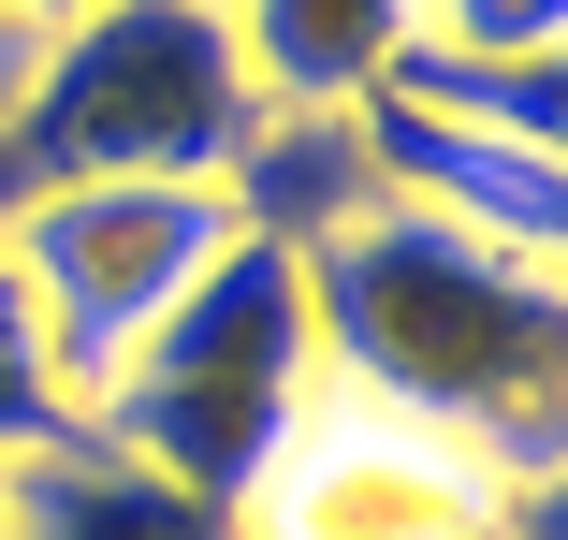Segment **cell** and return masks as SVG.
<instances>
[{
	"mask_svg": "<svg viewBox=\"0 0 568 540\" xmlns=\"http://www.w3.org/2000/svg\"><path fill=\"white\" fill-rule=\"evenodd\" d=\"M292 263H306V337H321L335 394L467 439L496 482L554 468V409H568V278L554 263H510L379 190L306 220Z\"/></svg>",
	"mask_w": 568,
	"mask_h": 540,
	"instance_id": "cell-1",
	"label": "cell"
},
{
	"mask_svg": "<svg viewBox=\"0 0 568 540\" xmlns=\"http://www.w3.org/2000/svg\"><path fill=\"white\" fill-rule=\"evenodd\" d=\"M263 132L277 118H263L219 0H88V16L44 30L30 88L0 102V204L102 190V176H219V190H248Z\"/></svg>",
	"mask_w": 568,
	"mask_h": 540,
	"instance_id": "cell-2",
	"label": "cell"
},
{
	"mask_svg": "<svg viewBox=\"0 0 568 540\" xmlns=\"http://www.w3.org/2000/svg\"><path fill=\"white\" fill-rule=\"evenodd\" d=\"M321 409V337H306V263L292 234H234L146 337L118 351V380L88 394V439L161 468L204 511H248L263 468L292 453V423Z\"/></svg>",
	"mask_w": 568,
	"mask_h": 540,
	"instance_id": "cell-3",
	"label": "cell"
},
{
	"mask_svg": "<svg viewBox=\"0 0 568 540\" xmlns=\"http://www.w3.org/2000/svg\"><path fill=\"white\" fill-rule=\"evenodd\" d=\"M248 234V204L219 176H102V190H44V204H0V263H16L44 351L73 380V409L118 380V351Z\"/></svg>",
	"mask_w": 568,
	"mask_h": 540,
	"instance_id": "cell-4",
	"label": "cell"
},
{
	"mask_svg": "<svg viewBox=\"0 0 568 540\" xmlns=\"http://www.w3.org/2000/svg\"><path fill=\"white\" fill-rule=\"evenodd\" d=\"M510 482L467 453V439H437V423H394L365 394H335L292 423V453L263 468V497L234 511L248 540H496Z\"/></svg>",
	"mask_w": 568,
	"mask_h": 540,
	"instance_id": "cell-5",
	"label": "cell"
},
{
	"mask_svg": "<svg viewBox=\"0 0 568 540\" xmlns=\"http://www.w3.org/2000/svg\"><path fill=\"white\" fill-rule=\"evenodd\" d=\"M351 161L408 220H452V234H481L510 263H568V147H525V132H481V118H437L408 88H365Z\"/></svg>",
	"mask_w": 568,
	"mask_h": 540,
	"instance_id": "cell-6",
	"label": "cell"
},
{
	"mask_svg": "<svg viewBox=\"0 0 568 540\" xmlns=\"http://www.w3.org/2000/svg\"><path fill=\"white\" fill-rule=\"evenodd\" d=\"M263 118H351V102L408 59V0H219Z\"/></svg>",
	"mask_w": 568,
	"mask_h": 540,
	"instance_id": "cell-7",
	"label": "cell"
},
{
	"mask_svg": "<svg viewBox=\"0 0 568 540\" xmlns=\"http://www.w3.org/2000/svg\"><path fill=\"white\" fill-rule=\"evenodd\" d=\"M0 540H248V526L204 511V497H175L161 468L102 453V439H59V453L0 468Z\"/></svg>",
	"mask_w": 568,
	"mask_h": 540,
	"instance_id": "cell-8",
	"label": "cell"
},
{
	"mask_svg": "<svg viewBox=\"0 0 568 540\" xmlns=\"http://www.w3.org/2000/svg\"><path fill=\"white\" fill-rule=\"evenodd\" d=\"M379 88L437 102V118H481V132H525V147H568V73L554 59H394Z\"/></svg>",
	"mask_w": 568,
	"mask_h": 540,
	"instance_id": "cell-9",
	"label": "cell"
},
{
	"mask_svg": "<svg viewBox=\"0 0 568 540\" xmlns=\"http://www.w3.org/2000/svg\"><path fill=\"white\" fill-rule=\"evenodd\" d=\"M59 439H88V409H73L59 351H44V321H30L16 263H0V468H16V453H59Z\"/></svg>",
	"mask_w": 568,
	"mask_h": 540,
	"instance_id": "cell-10",
	"label": "cell"
},
{
	"mask_svg": "<svg viewBox=\"0 0 568 540\" xmlns=\"http://www.w3.org/2000/svg\"><path fill=\"white\" fill-rule=\"evenodd\" d=\"M408 59H568V0H408Z\"/></svg>",
	"mask_w": 568,
	"mask_h": 540,
	"instance_id": "cell-11",
	"label": "cell"
},
{
	"mask_svg": "<svg viewBox=\"0 0 568 540\" xmlns=\"http://www.w3.org/2000/svg\"><path fill=\"white\" fill-rule=\"evenodd\" d=\"M59 16H88V0H0V30H30V44H44Z\"/></svg>",
	"mask_w": 568,
	"mask_h": 540,
	"instance_id": "cell-12",
	"label": "cell"
}]
</instances>
